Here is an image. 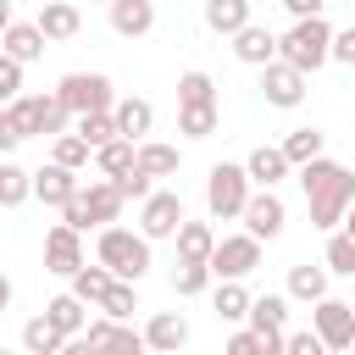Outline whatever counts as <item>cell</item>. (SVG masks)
Here are the masks:
<instances>
[{
    "mask_svg": "<svg viewBox=\"0 0 355 355\" xmlns=\"http://www.w3.org/2000/svg\"><path fill=\"white\" fill-rule=\"evenodd\" d=\"M333 61L355 67V28H338V33H333Z\"/></svg>",
    "mask_w": 355,
    "mask_h": 355,
    "instance_id": "cell-46",
    "label": "cell"
},
{
    "mask_svg": "<svg viewBox=\"0 0 355 355\" xmlns=\"http://www.w3.org/2000/svg\"><path fill=\"white\" fill-rule=\"evenodd\" d=\"M277 61L294 67V72H322L333 61V22L327 17H311V22H288L277 33Z\"/></svg>",
    "mask_w": 355,
    "mask_h": 355,
    "instance_id": "cell-2",
    "label": "cell"
},
{
    "mask_svg": "<svg viewBox=\"0 0 355 355\" xmlns=\"http://www.w3.org/2000/svg\"><path fill=\"white\" fill-rule=\"evenodd\" d=\"M72 133L100 155L105 144H116V116H111V111H100V116H78V122H72Z\"/></svg>",
    "mask_w": 355,
    "mask_h": 355,
    "instance_id": "cell-36",
    "label": "cell"
},
{
    "mask_svg": "<svg viewBox=\"0 0 355 355\" xmlns=\"http://www.w3.org/2000/svg\"><path fill=\"white\" fill-rule=\"evenodd\" d=\"M349 355H355V349H349Z\"/></svg>",
    "mask_w": 355,
    "mask_h": 355,
    "instance_id": "cell-55",
    "label": "cell"
},
{
    "mask_svg": "<svg viewBox=\"0 0 355 355\" xmlns=\"http://www.w3.org/2000/svg\"><path fill=\"white\" fill-rule=\"evenodd\" d=\"M255 266H261V244L250 233H222L216 239V250H211V277L216 283H244Z\"/></svg>",
    "mask_w": 355,
    "mask_h": 355,
    "instance_id": "cell-9",
    "label": "cell"
},
{
    "mask_svg": "<svg viewBox=\"0 0 355 355\" xmlns=\"http://www.w3.org/2000/svg\"><path fill=\"white\" fill-rule=\"evenodd\" d=\"M6 111H11V122H17L22 139H67V133H72V111L55 100V89L22 94V100H11Z\"/></svg>",
    "mask_w": 355,
    "mask_h": 355,
    "instance_id": "cell-6",
    "label": "cell"
},
{
    "mask_svg": "<svg viewBox=\"0 0 355 355\" xmlns=\"http://www.w3.org/2000/svg\"><path fill=\"white\" fill-rule=\"evenodd\" d=\"M322 266H327V277H333V272H338V277H355V239H349V233H327Z\"/></svg>",
    "mask_w": 355,
    "mask_h": 355,
    "instance_id": "cell-39",
    "label": "cell"
},
{
    "mask_svg": "<svg viewBox=\"0 0 355 355\" xmlns=\"http://www.w3.org/2000/svg\"><path fill=\"white\" fill-rule=\"evenodd\" d=\"M83 338H89L100 355H150V344H144L139 327H122V322H105V316H89Z\"/></svg>",
    "mask_w": 355,
    "mask_h": 355,
    "instance_id": "cell-13",
    "label": "cell"
},
{
    "mask_svg": "<svg viewBox=\"0 0 355 355\" xmlns=\"http://www.w3.org/2000/svg\"><path fill=\"white\" fill-rule=\"evenodd\" d=\"M133 311H139V283H116L105 294V305H100V316L105 322H122V327H133Z\"/></svg>",
    "mask_w": 355,
    "mask_h": 355,
    "instance_id": "cell-38",
    "label": "cell"
},
{
    "mask_svg": "<svg viewBox=\"0 0 355 355\" xmlns=\"http://www.w3.org/2000/svg\"><path fill=\"white\" fill-rule=\"evenodd\" d=\"M311 333L327 344V355H349L355 349V305L327 294L322 305H311Z\"/></svg>",
    "mask_w": 355,
    "mask_h": 355,
    "instance_id": "cell-8",
    "label": "cell"
},
{
    "mask_svg": "<svg viewBox=\"0 0 355 355\" xmlns=\"http://www.w3.org/2000/svg\"><path fill=\"white\" fill-rule=\"evenodd\" d=\"M50 161L55 166H67V172H83L89 161H94V150L78 139V133H67V139H55V150H50Z\"/></svg>",
    "mask_w": 355,
    "mask_h": 355,
    "instance_id": "cell-41",
    "label": "cell"
},
{
    "mask_svg": "<svg viewBox=\"0 0 355 355\" xmlns=\"http://www.w3.org/2000/svg\"><path fill=\"white\" fill-rule=\"evenodd\" d=\"M139 333H144L150 355H178V349L189 344V322H183V311H155Z\"/></svg>",
    "mask_w": 355,
    "mask_h": 355,
    "instance_id": "cell-16",
    "label": "cell"
},
{
    "mask_svg": "<svg viewBox=\"0 0 355 355\" xmlns=\"http://www.w3.org/2000/svg\"><path fill=\"white\" fill-rule=\"evenodd\" d=\"M216 239H222V233H216L211 222H183L178 239H172V244H178V266H211Z\"/></svg>",
    "mask_w": 355,
    "mask_h": 355,
    "instance_id": "cell-18",
    "label": "cell"
},
{
    "mask_svg": "<svg viewBox=\"0 0 355 355\" xmlns=\"http://www.w3.org/2000/svg\"><path fill=\"white\" fill-rule=\"evenodd\" d=\"M244 172H250V183H255V189H277L294 166H288V155H283L277 144H255V150L244 155Z\"/></svg>",
    "mask_w": 355,
    "mask_h": 355,
    "instance_id": "cell-20",
    "label": "cell"
},
{
    "mask_svg": "<svg viewBox=\"0 0 355 355\" xmlns=\"http://www.w3.org/2000/svg\"><path fill=\"white\" fill-rule=\"evenodd\" d=\"M61 344H67V338H61L44 316H28V322H22V349H28V355H61Z\"/></svg>",
    "mask_w": 355,
    "mask_h": 355,
    "instance_id": "cell-37",
    "label": "cell"
},
{
    "mask_svg": "<svg viewBox=\"0 0 355 355\" xmlns=\"http://www.w3.org/2000/svg\"><path fill=\"white\" fill-rule=\"evenodd\" d=\"M200 105H216V83H211V72L189 67L178 78V111H200Z\"/></svg>",
    "mask_w": 355,
    "mask_h": 355,
    "instance_id": "cell-33",
    "label": "cell"
},
{
    "mask_svg": "<svg viewBox=\"0 0 355 355\" xmlns=\"http://www.w3.org/2000/svg\"><path fill=\"white\" fill-rule=\"evenodd\" d=\"M55 100L72 116H100V111H116V83L105 72H67L55 83Z\"/></svg>",
    "mask_w": 355,
    "mask_h": 355,
    "instance_id": "cell-7",
    "label": "cell"
},
{
    "mask_svg": "<svg viewBox=\"0 0 355 355\" xmlns=\"http://www.w3.org/2000/svg\"><path fill=\"white\" fill-rule=\"evenodd\" d=\"M178 166H183V150H178V144H161V139H144V144H139V172H144L150 183H155V178H172Z\"/></svg>",
    "mask_w": 355,
    "mask_h": 355,
    "instance_id": "cell-31",
    "label": "cell"
},
{
    "mask_svg": "<svg viewBox=\"0 0 355 355\" xmlns=\"http://www.w3.org/2000/svg\"><path fill=\"white\" fill-rule=\"evenodd\" d=\"M44 322H50L61 338H83V327H89V305H78L72 294H55V300L44 305Z\"/></svg>",
    "mask_w": 355,
    "mask_h": 355,
    "instance_id": "cell-28",
    "label": "cell"
},
{
    "mask_svg": "<svg viewBox=\"0 0 355 355\" xmlns=\"http://www.w3.org/2000/svg\"><path fill=\"white\" fill-rule=\"evenodd\" d=\"M0 355H6V349H0Z\"/></svg>",
    "mask_w": 355,
    "mask_h": 355,
    "instance_id": "cell-54",
    "label": "cell"
},
{
    "mask_svg": "<svg viewBox=\"0 0 355 355\" xmlns=\"http://www.w3.org/2000/svg\"><path fill=\"white\" fill-rule=\"evenodd\" d=\"M116 189H122V200H139V205H144V200H150V194H155V183H150V178H144V172H139V166H133V172H128V178H122V183H116Z\"/></svg>",
    "mask_w": 355,
    "mask_h": 355,
    "instance_id": "cell-44",
    "label": "cell"
},
{
    "mask_svg": "<svg viewBox=\"0 0 355 355\" xmlns=\"http://www.w3.org/2000/svg\"><path fill=\"white\" fill-rule=\"evenodd\" d=\"M239 222H244V233H250L255 244H261V239L272 244V239H277V233L288 227V205H283V194H277V189H255Z\"/></svg>",
    "mask_w": 355,
    "mask_h": 355,
    "instance_id": "cell-11",
    "label": "cell"
},
{
    "mask_svg": "<svg viewBox=\"0 0 355 355\" xmlns=\"http://www.w3.org/2000/svg\"><path fill=\"white\" fill-rule=\"evenodd\" d=\"M183 222H189V211H183V194H178V189H155V194L139 205V233H144L150 244L178 239Z\"/></svg>",
    "mask_w": 355,
    "mask_h": 355,
    "instance_id": "cell-10",
    "label": "cell"
},
{
    "mask_svg": "<svg viewBox=\"0 0 355 355\" xmlns=\"http://www.w3.org/2000/svg\"><path fill=\"white\" fill-rule=\"evenodd\" d=\"M233 55H239L244 67H272V61H277V33H272L266 22H250V28L233 39Z\"/></svg>",
    "mask_w": 355,
    "mask_h": 355,
    "instance_id": "cell-21",
    "label": "cell"
},
{
    "mask_svg": "<svg viewBox=\"0 0 355 355\" xmlns=\"http://www.w3.org/2000/svg\"><path fill=\"white\" fill-rule=\"evenodd\" d=\"M244 327L250 333H288V294H255Z\"/></svg>",
    "mask_w": 355,
    "mask_h": 355,
    "instance_id": "cell-29",
    "label": "cell"
},
{
    "mask_svg": "<svg viewBox=\"0 0 355 355\" xmlns=\"http://www.w3.org/2000/svg\"><path fill=\"white\" fill-rule=\"evenodd\" d=\"M0 55H11L17 67H28V61L44 55V33H39L33 22H11V33L0 39Z\"/></svg>",
    "mask_w": 355,
    "mask_h": 355,
    "instance_id": "cell-30",
    "label": "cell"
},
{
    "mask_svg": "<svg viewBox=\"0 0 355 355\" xmlns=\"http://www.w3.org/2000/svg\"><path fill=\"white\" fill-rule=\"evenodd\" d=\"M222 355H288V333H250V327H233Z\"/></svg>",
    "mask_w": 355,
    "mask_h": 355,
    "instance_id": "cell-26",
    "label": "cell"
},
{
    "mask_svg": "<svg viewBox=\"0 0 355 355\" xmlns=\"http://www.w3.org/2000/svg\"><path fill=\"white\" fill-rule=\"evenodd\" d=\"M250 22H255V17H250V0H205V28H211V33L239 39Z\"/></svg>",
    "mask_w": 355,
    "mask_h": 355,
    "instance_id": "cell-22",
    "label": "cell"
},
{
    "mask_svg": "<svg viewBox=\"0 0 355 355\" xmlns=\"http://www.w3.org/2000/svg\"><path fill=\"white\" fill-rule=\"evenodd\" d=\"M11 22H17V17H11V0H0V39L11 33Z\"/></svg>",
    "mask_w": 355,
    "mask_h": 355,
    "instance_id": "cell-50",
    "label": "cell"
},
{
    "mask_svg": "<svg viewBox=\"0 0 355 355\" xmlns=\"http://www.w3.org/2000/svg\"><path fill=\"white\" fill-rule=\"evenodd\" d=\"M6 311H11V277L0 272V316H6Z\"/></svg>",
    "mask_w": 355,
    "mask_h": 355,
    "instance_id": "cell-51",
    "label": "cell"
},
{
    "mask_svg": "<svg viewBox=\"0 0 355 355\" xmlns=\"http://www.w3.org/2000/svg\"><path fill=\"white\" fill-rule=\"evenodd\" d=\"M22 144V133H17V122H11V111H0V161H11V150Z\"/></svg>",
    "mask_w": 355,
    "mask_h": 355,
    "instance_id": "cell-47",
    "label": "cell"
},
{
    "mask_svg": "<svg viewBox=\"0 0 355 355\" xmlns=\"http://www.w3.org/2000/svg\"><path fill=\"white\" fill-rule=\"evenodd\" d=\"M111 28L122 33V39H144L150 28H155V6L150 0H111Z\"/></svg>",
    "mask_w": 355,
    "mask_h": 355,
    "instance_id": "cell-23",
    "label": "cell"
},
{
    "mask_svg": "<svg viewBox=\"0 0 355 355\" xmlns=\"http://www.w3.org/2000/svg\"><path fill=\"white\" fill-rule=\"evenodd\" d=\"M288 355H327V344L311 327H300V333H288Z\"/></svg>",
    "mask_w": 355,
    "mask_h": 355,
    "instance_id": "cell-45",
    "label": "cell"
},
{
    "mask_svg": "<svg viewBox=\"0 0 355 355\" xmlns=\"http://www.w3.org/2000/svg\"><path fill=\"white\" fill-rule=\"evenodd\" d=\"M294 178H300V189H305L311 227H322V233H338V227H344V216H349V205H355V172H349L344 161L322 155V161L300 166Z\"/></svg>",
    "mask_w": 355,
    "mask_h": 355,
    "instance_id": "cell-1",
    "label": "cell"
},
{
    "mask_svg": "<svg viewBox=\"0 0 355 355\" xmlns=\"http://www.w3.org/2000/svg\"><path fill=\"white\" fill-rule=\"evenodd\" d=\"M283 11L294 22H311V17H322V0H283Z\"/></svg>",
    "mask_w": 355,
    "mask_h": 355,
    "instance_id": "cell-48",
    "label": "cell"
},
{
    "mask_svg": "<svg viewBox=\"0 0 355 355\" xmlns=\"http://www.w3.org/2000/svg\"><path fill=\"white\" fill-rule=\"evenodd\" d=\"M78 194H83V178H78V172H67V166H55V161H44V166L33 172V200H44V205L67 211Z\"/></svg>",
    "mask_w": 355,
    "mask_h": 355,
    "instance_id": "cell-15",
    "label": "cell"
},
{
    "mask_svg": "<svg viewBox=\"0 0 355 355\" xmlns=\"http://www.w3.org/2000/svg\"><path fill=\"white\" fill-rule=\"evenodd\" d=\"M250 194H255V183H250L244 161H216L205 172V211H211V222H239Z\"/></svg>",
    "mask_w": 355,
    "mask_h": 355,
    "instance_id": "cell-4",
    "label": "cell"
},
{
    "mask_svg": "<svg viewBox=\"0 0 355 355\" xmlns=\"http://www.w3.org/2000/svg\"><path fill=\"white\" fill-rule=\"evenodd\" d=\"M94 261L116 277V283H144V272L155 266L150 261V239L139 227H105L94 239Z\"/></svg>",
    "mask_w": 355,
    "mask_h": 355,
    "instance_id": "cell-3",
    "label": "cell"
},
{
    "mask_svg": "<svg viewBox=\"0 0 355 355\" xmlns=\"http://www.w3.org/2000/svg\"><path fill=\"white\" fill-rule=\"evenodd\" d=\"M216 277H211V266H178L172 272V288H178V300H194V294H205Z\"/></svg>",
    "mask_w": 355,
    "mask_h": 355,
    "instance_id": "cell-42",
    "label": "cell"
},
{
    "mask_svg": "<svg viewBox=\"0 0 355 355\" xmlns=\"http://www.w3.org/2000/svg\"><path fill=\"white\" fill-rule=\"evenodd\" d=\"M94 166H100V178L105 183H122L133 166H139V144H128V139H116V144H105L100 155H94Z\"/></svg>",
    "mask_w": 355,
    "mask_h": 355,
    "instance_id": "cell-34",
    "label": "cell"
},
{
    "mask_svg": "<svg viewBox=\"0 0 355 355\" xmlns=\"http://www.w3.org/2000/svg\"><path fill=\"white\" fill-rule=\"evenodd\" d=\"M33 28L44 33V44H67V39H78L83 11H78V6H67V0H44V6H39V17H33Z\"/></svg>",
    "mask_w": 355,
    "mask_h": 355,
    "instance_id": "cell-17",
    "label": "cell"
},
{
    "mask_svg": "<svg viewBox=\"0 0 355 355\" xmlns=\"http://www.w3.org/2000/svg\"><path fill=\"white\" fill-rule=\"evenodd\" d=\"M111 288H116V277H111V272H105V266H100V261H94V266H83V272H78V277H72V288H67V294H72V300H78V305H94V311H100V305H105V294H111Z\"/></svg>",
    "mask_w": 355,
    "mask_h": 355,
    "instance_id": "cell-32",
    "label": "cell"
},
{
    "mask_svg": "<svg viewBox=\"0 0 355 355\" xmlns=\"http://www.w3.org/2000/svg\"><path fill=\"white\" fill-rule=\"evenodd\" d=\"M11 100H22V67H17L11 55H0V111H6Z\"/></svg>",
    "mask_w": 355,
    "mask_h": 355,
    "instance_id": "cell-43",
    "label": "cell"
},
{
    "mask_svg": "<svg viewBox=\"0 0 355 355\" xmlns=\"http://www.w3.org/2000/svg\"><path fill=\"white\" fill-rule=\"evenodd\" d=\"M111 116H116V139H128V144H144V133L155 128V105L139 94H122Z\"/></svg>",
    "mask_w": 355,
    "mask_h": 355,
    "instance_id": "cell-19",
    "label": "cell"
},
{
    "mask_svg": "<svg viewBox=\"0 0 355 355\" xmlns=\"http://www.w3.org/2000/svg\"><path fill=\"white\" fill-rule=\"evenodd\" d=\"M122 205H128V200H122V189H116V183H105V178H89V183H83V194H78V200L61 211V227H72V233H89V227H100V233H105V227H116Z\"/></svg>",
    "mask_w": 355,
    "mask_h": 355,
    "instance_id": "cell-5",
    "label": "cell"
},
{
    "mask_svg": "<svg viewBox=\"0 0 355 355\" xmlns=\"http://www.w3.org/2000/svg\"><path fill=\"white\" fill-rule=\"evenodd\" d=\"M338 233H349V239H355V205H349V216H344V227H338Z\"/></svg>",
    "mask_w": 355,
    "mask_h": 355,
    "instance_id": "cell-52",
    "label": "cell"
},
{
    "mask_svg": "<svg viewBox=\"0 0 355 355\" xmlns=\"http://www.w3.org/2000/svg\"><path fill=\"white\" fill-rule=\"evenodd\" d=\"M305 72H294V67H283V61H272V67H261V94H266V105H277V111H294L300 100H305Z\"/></svg>",
    "mask_w": 355,
    "mask_h": 355,
    "instance_id": "cell-14",
    "label": "cell"
},
{
    "mask_svg": "<svg viewBox=\"0 0 355 355\" xmlns=\"http://www.w3.org/2000/svg\"><path fill=\"white\" fill-rule=\"evenodd\" d=\"M216 122H222V111H216V105L178 111V133H183V139H211V133H216Z\"/></svg>",
    "mask_w": 355,
    "mask_h": 355,
    "instance_id": "cell-40",
    "label": "cell"
},
{
    "mask_svg": "<svg viewBox=\"0 0 355 355\" xmlns=\"http://www.w3.org/2000/svg\"><path fill=\"white\" fill-rule=\"evenodd\" d=\"M22 200H33V172L17 161H0V211H17Z\"/></svg>",
    "mask_w": 355,
    "mask_h": 355,
    "instance_id": "cell-35",
    "label": "cell"
},
{
    "mask_svg": "<svg viewBox=\"0 0 355 355\" xmlns=\"http://www.w3.org/2000/svg\"><path fill=\"white\" fill-rule=\"evenodd\" d=\"M17 355H28V349H17Z\"/></svg>",
    "mask_w": 355,
    "mask_h": 355,
    "instance_id": "cell-53",
    "label": "cell"
},
{
    "mask_svg": "<svg viewBox=\"0 0 355 355\" xmlns=\"http://www.w3.org/2000/svg\"><path fill=\"white\" fill-rule=\"evenodd\" d=\"M83 266H89V261H83V233H72V227L55 222V227L44 233V272H55V277L72 283Z\"/></svg>",
    "mask_w": 355,
    "mask_h": 355,
    "instance_id": "cell-12",
    "label": "cell"
},
{
    "mask_svg": "<svg viewBox=\"0 0 355 355\" xmlns=\"http://www.w3.org/2000/svg\"><path fill=\"white\" fill-rule=\"evenodd\" d=\"M61 355H100V349H94L89 338H67V344H61Z\"/></svg>",
    "mask_w": 355,
    "mask_h": 355,
    "instance_id": "cell-49",
    "label": "cell"
},
{
    "mask_svg": "<svg viewBox=\"0 0 355 355\" xmlns=\"http://www.w3.org/2000/svg\"><path fill=\"white\" fill-rule=\"evenodd\" d=\"M250 305H255V294L244 288V283H216L211 288V311H216V322H250Z\"/></svg>",
    "mask_w": 355,
    "mask_h": 355,
    "instance_id": "cell-27",
    "label": "cell"
},
{
    "mask_svg": "<svg viewBox=\"0 0 355 355\" xmlns=\"http://www.w3.org/2000/svg\"><path fill=\"white\" fill-rule=\"evenodd\" d=\"M288 300H300V305H322L327 300V266L316 261H300V266H288V288H283Z\"/></svg>",
    "mask_w": 355,
    "mask_h": 355,
    "instance_id": "cell-25",
    "label": "cell"
},
{
    "mask_svg": "<svg viewBox=\"0 0 355 355\" xmlns=\"http://www.w3.org/2000/svg\"><path fill=\"white\" fill-rule=\"evenodd\" d=\"M322 144H327V133L311 122V128H288L283 139H277V150L288 155V166L300 172V166H311V161H322Z\"/></svg>",
    "mask_w": 355,
    "mask_h": 355,
    "instance_id": "cell-24",
    "label": "cell"
}]
</instances>
